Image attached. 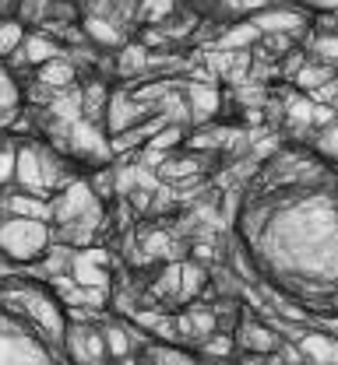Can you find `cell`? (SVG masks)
Wrapping results in <instances>:
<instances>
[{
    "label": "cell",
    "instance_id": "1",
    "mask_svg": "<svg viewBox=\"0 0 338 365\" xmlns=\"http://www.w3.org/2000/svg\"><path fill=\"white\" fill-rule=\"evenodd\" d=\"M46 222L36 218H7L0 225V250L14 260H32L46 250Z\"/></svg>",
    "mask_w": 338,
    "mask_h": 365
},
{
    "label": "cell",
    "instance_id": "2",
    "mask_svg": "<svg viewBox=\"0 0 338 365\" xmlns=\"http://www.w3.org/2000/svg\"><path fill=\"white\" fill-rule=\"evenodd\" d=\"M18 182L32 193H43L49 186H56V165H53V158L43 155V151H36V148H21L18 151Z\"/></svg>",
    "mask_w": 338,
    "mask_h": 365
},
{
    "label": "cell",
    "instance_id": "3",
    "mask_svg": "<svg viewBox=\"0 0 338 365\" xmlns=\"http://www.w3.org/2000/svg\"><path fill=\"white\" fill-rule=\"evenodd\" d=\"M102 264H106V253H102V250H85V253L74 257L71 277H74L81 288H106V284H109V274L102 271Z\"/></svg>",
    "mask_w": 338,
    "mask_h": 365
},
{
    "label": "cell",
    "instance_id": "4",
    "mask_svg": "<svg viewBox=\"0 0 338 365\" xmlns=\"http://www.w3.org/2000/svg\"><path fill=\"white\" fill-rule=\"evenodd\" d=\"M299 351L314 365H338V341L328 334H307L299 341Z\"/></svg>",
    "mask_w": 338,
    "mask_h": 365
},
{
    "label": "cell",
    "instance_id": "5",
    "mask_svg": "<svg viewBox=\"0 0 338 365\" xmlns=\"http://www.w3.org/2000/svg\"><path fill=\"white\" fill-rule=\"evenodd\" d=\"M250 21L264 36L268 32H296V29H303V14L299 11H254Z\"/></svg>",
    "mask_w": 338,
    "mask_h": 365
},
{
    "label": "cell",
    "instance_id": "6",
    "mask_svg": "<svg viewBox=\"0 0 338 365\" xmlns=\"http://www.w3.org/2000/svg\"><path fill=\"white\" fill-rule=\"evenodd\" d=\"M187 113H191V120H208V116H215V109H219V91L212 88V85H191L187 88Z\"/></svg>",
    "mask_w": 338,
    "mask_h": 365
},
{
    "label": "cell",
    "instance_id": "7",
    "mask_svg": "<svg viewBox=\"0 0 338 365\" xmlns=\"http://www.w3.org/2000/svg\"><path fill=\"white\" fill-rule=\"evenodd\" d=\"M71 148L74 151H92V155H106V140L92 123H71Z\"/></svg>",
    "mask_w": 338,
    "mask_h": 365
},
{
    "label": "cell",
    "instance_id": "8",
    "mask_svg": "<svg viewBox=\"0 0 338 365\" xmlns=\"http://www.w3.org/2000/svg\"><path fill=\"white\" fill-rule=\"evenodd\" d=\"M335 78V67L324 60V63H303L299 71H296V85L303 91H317L321 85H328Z\"/></svg>",
    "mask_w": 338,
    "mask_h": 365
},
{
    "label": "cell",
    "instance_id": "9",
    "mask_svg": "<svg viewBox=\"0 0 338 365\" xmlns=\"http://www.w3.org/2000/svg\"><path fill=\"white\" fill-rule=\"evenodd\" d=\"M250 43H257V25H254V21H243V25H233V29L219 39V49H222V53H243Z\"/></svg>",
    "mask_w": 338,
    "mask_h": 365
},
{
    "label": "cell",
    "instance_id": "10",
    "mask_svg": "<svg viewBox=\"0 0 338 365\" xmlns=\"http://www.w3.org/2000/svg\"><path fill=\"white\" fill-rule=\"evenodd\" d=\"M39 81L46 85V88H67L71 81H74V67L67 63V60H46L43 67H39Z\"/></svg>",
    "mask_w": 338,
    "mask_h": 365
},
{
    "label": "cell",
    "instance_id": "11",
    "mask_svg": "<svg viewBox=\"0 0 338 365\" xmlns=\"http://www.w3.org/2000/svg\"><path fill=\"white\" fill-rule=\"evenodd\" d=\"M7 207H11L14 218H36V222H46L49 215H53L49 204L46 200H39V197H11Z\"/></svg>",
    "mask_w": 338,
    "mask_h": 365
},
{
    "label": "cell",
    "instance_id": "12",
    "mask_svg": "<svg viewBox=\"0 0 338 365\" xmlns=\"http://www.w3.org/2000/svg\"><path fill=\"white\" fill-rule=\"evenodd\" d=\"M102 341H106V337H99V334H89V330H78V334L71 337V344H74L78 359H81V362H89V365H96L99 355L106 351V348H102Z\"/></svg>",
    "mask_w": 338,
    "mask_h": 365
},
{
    "label": "cell",
    "instance_id": "13",
    "mask_svg": "<svg viewBox=\"0 0 338 365\" xmlns=\"http://www.w3.org/2000/svg\"><path fill=\"white\" fill-rule=\"evenodd\" d=\"M25 56L32 63H46V60L56 56V46L49 43L46 36H32V39H25Z\"/></svg>",
    "mask_w": 338,
    "mask_h": 365
},
{
    "label": "cell",
    "instance_id": "14",
    "mask_svg": "<svg viewBox=\"0 0 338 365\" xmlns=\"http://www.w3.org/2000/svg\"><path fill=\"white\" fill-rule=\"evenodd\" d=\"M247 348H254V351H272V348H275V334L264 330V327H257V323H247Z\"/></svg>",
    "mask_w": 338,
    "mask_h": 365
},
{
    "label": "cell",
    "instance_id": "15",
    "mask_svg": "<svg viewBox=\"0 0 338 365\" xmlns=\"http://www.w3.org/2000/svg\"><path fill=\"white\" fill-rule=\"evenodd\" d=\"M106 348H109V355L113 359H127L131 355V341H127V334L120 330V327H106Z\"/></svg>",
    "mask_w": 338,
    "mask_h": 365
},
{
    "label": "cell",
    "instance_id": "16",
    "mask_svg": "<svg viewBox=\"0 0 338 365\" xmlns=\"http://www.w3.org/2000/svg\"><path fill=\"white\" fill-rule=\"evenodd\" d=\"M18 43H21V25H14V21H0V56L14 53Z\"/></svg>",
    "mask_w": 338,
    "mask_h": 365
},
{
    "label": "cell",
    "instance_id": "17",
    "mask_svg": "<svg viewBox=\"0 0 338 365\" xmlns=\"http://www.w3.org/2000/svg\"><path fill=\"white\" fill-rule=\"evenodd\" d=\"M201 281H204V271H201V267H194V264H184V281H180V299H191L194 292L201 288Z\"/></svg>",
    "mask_w": 338,
    "mask_h": 365
},
{
    "label": "cell",
    "instance_id": "18",
    "mask_svg": "<svg viewBox=\"0 0 338 365\" xmlns=\"http://www.w3.org/2000/svg\"><path fill=\"white\" fill-rule=\"evenodd\" d=\"M173 14V0H145L141 4V18L145 21H162Z\"/></svg>",
    "mask_w": 338,
    "mask_h": 365
},
{
    "label": "cell",
    "instance_id": "19",
    "mask_svg": "<svg viewBox=\"0 0 338 365\" xmlns=\"http://www.w3.org/2000/svg\"><path fill=\"white\" fill-rule=\"evenodd\" d=\"M261 49H264V53H272V56L289 53V49H292L289 32H268V36H264V43H261Z\"/></svg>",
    "mask_w": 338,
    "mask_h": 365
},
{
    "label": "cell",
    "instance_id": "20",
    "mask_svg": "<svg viewBox=\"0 0 338 365\" xmlns=\"http://www.w3.org/2000/svg\"><path fill=\"white\" fill-rule=\"evenodd\" d=\"M89 36H96L99 43H120L116 29H113V25H106V21H99V18H89Z\"/></svg>",
    "mask_w": 338,
    "mask_h": 365
},
{
    "label": "cell",
    "instance_id": "21",
    "mask_svg": "<svg viewBox=\"0 0 338 365\" xmlns=\"http://www.w3.org/2000/svg\"><path fill=\"white\" fill-rule=\"evenodd\" d=\"M180 127H166V130H162V134H155L151 137V140H148V148H151V151H162V148H173V144H180Z\"/></svg>",
    "mask_w": 338,
    "mask_h": 365
},
{
    "label": "cell",
    "instance_id": "22",
    "mask_svg": "<svg viewBox=\"0 0 338 365\" xmlns=\"http://www.w3.org/2000/svg\"><path fill=\"white\" fill-rule=\"evenodd\" d=\"M14 173H18V151L14 148H4L0 151V182L11 180Z\"/></svg>",
    "mask_w": 338,
    "mask_h": 365
},
{
    "label": "cell",
    "instance_id": "23",
    "mask_svg": "<svg viewBox=\"0 0 338 365\" xmlns=\"http://www.w3.org/2000/svg\"><path fill=\"white\" fill-rule=\"evenodd\" d=\"M310 46H314L324 60H338V36H317Z\"/></svg>",
    "mask_w": 338,
    "mask_h": 365
},
{
    "label": "cell",
    "instance_id": "24",
    "mask_svg": "<svg viewBox=\"0 0 338 365\" xmlns=\"http://www.w3.org/2000/svg\"><path fill=\"white\" fill-rule=\"evenodd\" d=\"M14 98H18V88H14V81L0 71V109H11L14 106Z\"/></svg>",
    "mask_w": 338,
    "mask_h": 365
},
{
    "label": "cell",
    "instance_id": "25",
    "mask_svg": "<svg viewBox=\"0 0 338 365\" xmlns=\"http://www.w3.org/2000/svg\"><path fill=\"white\" fill-rule=\"evenodd\" d=\"M212 313H194L187 323H184V330H191V334H212Z\"/></svg>",
    "mask_w": 338,
    "mask_h": 365
},
{
    "label": "cell",
    "instance_id": "26",
    "mask_svg": "<svg viewBox=\"0 0 338 365\" xmlns=\"http://www.w3.org/2000/svg\"><path fill=\"white\" fill-rule=\"evenodd\" d=\"M317 148H321V151H328V155H335V158H338V123H332V127H328L324 134L317 137Z\"/></svg>",
    "mask_w": 338,
    "mask_h": 365
},
{
    "label": "cell",
    "instance_id": "27",
    "mask_svg": "<svg viewBox=\"0 0 338 365\" xmlns=\"http://www.w3.org/2000/svg\"><path fill=\"white\" fill-rule=\"evenodd\" d=\"M338 109H332V106H314V127H328L332 120H335Z\"/></svg>",
    "mask_w": 338,
    "mask_h": 365
},
{
    "label": "cell",
    "instance_id": "28",
    "mask_svg": "<svg viewBox=\"0 0 338 365\" xmlns=\"http://www.w3.org/2000/svg\"><path fill=\"white\" fill-rule=\"evenodd\" d=\"M229 348H233V344H229L226 337H219V341H212L204 351H208V355H215V359H222V355H229Z\"/></svg>",
    "mask_w": 338,
    "mask_h": 365
},
{
    "label": "cell",
    "instance_id": "29",
    "mask_svg": "<svg viewBox=\"0 0 338 365\" xmlns=\"http://www.w3.org/2000/svg\"><path fill=\"white\" fill-rule=\"evenodd\" d=\"M159 365H194L187 355H177V351H162L159 355Z\"/></svg>",
    "mask_w": 338,
    "mask_h": 365
},
{
    "label": "cell",
    "instance_id": "30",
    "mask_svg": "<svg viewBox=\"0 0 338 365\" xmlns=\"http://www.w3.org/2000/svg\"><path fill=\"white\" fill-rule=\"evenodd\" d=\"M233 11H257V7H264L268 0H226Z\"/></svg>",
    "mask_w": 338,
    "mask_h": 365
},
{
    "label": "cell",
    "instance_id": "31",
    "mask_svg": "<svg viewBox=\"0 0 338 365\" xmlns=\"http://www.w3.org/2000/svg\"><path fill=\"white\" fill-rule=\"evenodd\" d=\"M310 7H324V11H338V0H303Z\"/></svg>",
    "mask_w": 338,
    "mask_h": 365
},
{
    "label": "cell",
    "instance_id": "32",
    "mask_svg": "<svg viewBox=\"0 0 338 365\" xmlns=\"http://www.w3.org/2000/svg\"><path fill=\"white\" fill-rule=\"evenodd\" d=\"M335 109H338V98H335Z\"/></svg>",
    "mask_w": 338,
    "mask_h": 365
}]
</instances>
